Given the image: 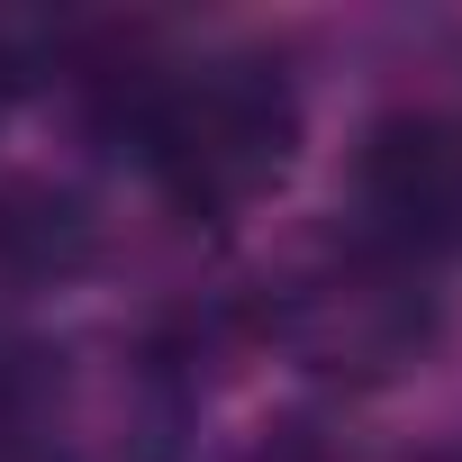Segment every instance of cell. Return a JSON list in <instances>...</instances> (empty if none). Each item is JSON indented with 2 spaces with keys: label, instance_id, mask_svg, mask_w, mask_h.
Instances as JSON below:
<instances>
[{
  "label": "cell",
  "instance_id": "6da1fadb",
  "mask_svg": "<svg viewBox=\"0 0 462 462\" xmlns=\"http://www.w3.org/2000/svg\"><path fill=\"white\" fill-rule=\"evenodd\" d=\"M109 127L136 145L145 181L181 217H245L300 163V82L273 55H199V64H136L91 73Z\"/></svg>",
  "mask_w": 462,
  "mask_h": 462
},
{
  "label": "cell",
  "instance_id": "7a4b0ae2",
  "mask_svg": "<svg viewBox=\"0 0 462 462\" xmlns=\"http://www.w3.org/2000/svg\"><path fill=\"white\" fill-rule=\"evenodd\" d=\"M435 291H426V263L354 236V245H327L309 263H291L273 291H263V336L282 354H300L309 372L327 381H399L408 363H426L435 345Z\"/></svg>",
  "mask_w": 462,
  "mask_h": 462
},
{
  "label": "cell",
  "instance_id": "3957f363",
  "mask_svg": "<svg viewBox=\"0 0 462 462\" xmlns=\"http://www.w3.org/2000/svg\"><path fill=\"white\" fill-rule=\"evenodd\" d=\"M354 208H363V236L408 263L462 254V118L435 109L381 118L354 154Z\"/></svg>",
  "mask_w": 462,
  "mask_h": 462
},
{
  "label": "cell",
  "instance_id": "277c9868",
  "mask_svg": "<svg viewBox=\"0 0 462 462\" xmlns=\"http://www.w3.org/2000/svg\"><path fill=\"white\" fill-rule=\"evenodd\" d=\"M236 462H336V453H327V435H318L309 417H273V426H263Z\"/></svg>",
  "mask_w": 462,
  "mask_h": 462
},
{
  "label": "cell",
  "instance_id": "5b68a950",
  "mask_svg": "<svg viewBox=\"0 0 462 462\" xmlns=\"http://www.w3.org/2000/svg\"><path fill=\"white\" fill-rule=\"evenodd\" d=\"M426 462H462V435H453V444H435V453H426Z\"/></svg>",
  "mask_w": 462,
  "mask_h": 462
}]
</instances>
